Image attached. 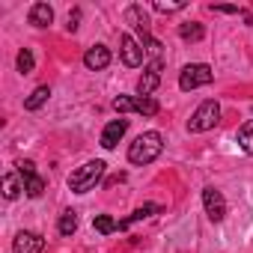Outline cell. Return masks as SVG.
Returning a JSON list of instances; mask_svg holds the SVG:
<instances>
[{
	"instance_id": "277c9868",
	"label": "cell",
	"mask_w": 253,
	"mask_h": 253,
	"mask_svg": "<svg viewBox=\"0 0 253 253\" xmlns=\"http://www.w3.org/2000/svg\"><path fill=\"white\" fill-rule=\"evenodd\" d=\"M211 81H214L211 66H206V63H191V66H185L182 75H179V89L191 92V89H197V86H209Z\"/></svg>"
},
{
	"instance_id": "ffe728a7",
	"label": "cell",
	"mask_w": 253,
	"mask_h": 253,
	"mask_svg": "<svg viewBox=\"0 0 253 253\" xmlns=\"http://www.w3.org/2000/svg\"><path fill=\"white\" fill-rule=\"evenodd\" d=\"M92 226H95V232H101V235H110V232H116V229H119V223H116L110 214H95Z\"/></svg>"
},
{
	"instance_id": "30bf717a",
	"label": "cell",
	"mask_w": 253,
	"mask_h": 253,
	"mask_svg": "<svg viewBox=\"0 0 253 253\" xmlns=\"http://www.w3.org/2000/svg\"><path fill=\"white\" fill-rule=\"evenodd\" d=\"M84 66H86L89 72H101V69H107V66H110V48H104V45H92V48L84 54Z\"/></svg>"
},
{
	"instance_id": "8992f818",
	"label": "cell",
	"mask_w": 253,
	"mask_h": 253,
	"mask_svg": "<svg viewBox=\"0 0 253 253\" xmlns=\"http://www.w3.org/2000/svg\"><path fill=\"white\" fill-rule=\"evenodd\" d=\"M203 206H206L209 220L220 223V220L226 217V200H223V194H220L217 188H206V191H203Z\"/></svg>"
},
{
	"instance_id": "603a6c76",
	"label": "cell",
	"mask_w": 253,
	"mask_h": 253,
	"mask_svg": "<svg viewBox=\"0 0 253 253\" xmlns=\"http://www.w3.org/2000/svg\"><path fill=\"white\" fill-rule=\"evenodd\" d=\"M182 9H185V0H176V3H164V0H155V12L170 15V12H182Z\"/></svg>"
},
{
	"instance_id": "4fadbf2b",
	"label": "cell",
	"mask_w": 253,
	"mask_h": 253,
	"mask_svg": "<svg viewBox=\"0 0 253 253\" xmlns=\"http://www.w3.org/2000/svg\"><path fill=\"white\" fill-rule=\"evenodd\" d=\"M48 98H51V86H48V84H42V86H36V89L27 95L24 107H27V110H39V107H42Z\"/></svg>"
},
{
	"instance_id": "44dd1931",
	"label": "cell",
	"mask_w": 253,
	"mask_h": 253,
	"mask_svg": "<svg viewBox=\"0 0 253 253\" xmlns=\"http://www.w3.org/2000/svg\"><path fill=\"white\" fill-rule=\"evenodd\" d=\"M24 194L33 197V200L42 197V194H45V179H42V176H30V179H24Z\"/></svg>"
},
{
	"instance_id": "ba28073f",
	"label": "cell",
	"mask_w": 253,
	"mask_h": 253,
	"mask_svg": "<svg viewBox=\"0 0 253 253\" xmlns=\"http://www.w3.org/2000/svg\"><path fill=\"white\" fill-rule=\"evenodd\" d=\"M128 131V119H113L104 125V131H101V146L104 149H116V143L122 140V134Z\"/></svg>"
},
{
	"instance_id": "3957f363",
	"label": "cell",
	"mask_w": 253,
	"mask_h": 253,
	"mask_svg": "<svg viewBox=\"0 0 253 253\" xmlns=\"http://www.w3.org/2000/svg\"><path fill=\"white\" fill-rule=\"evenodd\" d=\"M217 122H220V104H217L214 98H209V101H203V104L194 110V116L188 119V131H191V134H203V131H211Z\"/></svg>"
},
{
	"instance_id": "4316f807",
	"label": "cell",
	"mask_w": 253,
	"mask_h": 253,
	"mask_svg": "<svg viewBox=\"0 0 253 253\" xmlns=\"http://www.w3.org/2000/svg\"><path fill=\"white\" fill-rule=\"evenodd\" d=\"M78 21H81V9H72L69 12V30H78Z\"/></svg>"
},
{
	"instance_id": "9c48e42d",
	"label": "cell",
	"mask_w": 253,
	"mask_h": 253,
	"mask_svg": "<svg viewBox=\"0 0 253 253\" xmlns=\"http://www.w3.org/2000/svg\"><path fill=\"white\" fill-rule=\"evenodd\" d=\"M125 24H131V27L137 30L140 42L149 36V15H146V9H143V6H137V3L125 9Z\"/></svg>"
},
{
	"instance_id": "484cf974",
	"label": "cell",
	"mask_w": 253,
	"mask_h": 253,
	"mask_svg": "<svg viewBox=\"0 0 253 253\" xmlns=\"http://www.w3.org/2000/svg\"><path fill=\"white\" fill-rule=\"evenodd\" d=\"M211 12H220V15H238L241 9H238V6H226V3H220V6H211Z\"/></svg>"
},
{
	"instance_id": "7402d4cb",
	"label": "cell",
	"mask_w": 253,
	"mask_h": 253,
	"mask_svg": "<svg viewBox=\"0 0 253 253\" xmlns=\"http://www.w3.org/2000/svg\"><path fill=\"white\" fill-rule=\"evenodd\" d=\"M18 72L21 75H30L33 72V66H36V60H33V54H30V48H24V51H18Z\"/></svg>"
},
{
	"instance_id": "5b68a950",
	"label": "cell",
	"mask_w": 253,
	"mask_h": 253,
	"mask_svg": "<svg viewBox=\"0 0 253 253\" xmlns=\"http://www.w3.org/2000/svg\"><path fill=\"white\" fill-rule=\"evenodd\" d=\"M119 57H122V63L128 66V69H137V66L143 63V45H140L134 36L122 33V36H119Z\"/></svg>"
},
{
	"instance_id": "9a60e30c",
	"label": "cell",
	"mask_w": 253,
	"mask_h": 253,
	"mask_svg": "<svg viewBox=\"0 0 253 253\" xmlns=\"http://www.w3.org/2000/svg\"><path fill=\"white\" fill-rule=\"evenodd\" d=\"M235 140H238V146H241V152H247V155H253V119L250 122H244L241 128H238V134H235Z\"/></svg>"
},
{
	"instance_id": "cb8c5ba5",
	"label": "cell",
	"mask_w": 253,
	"mask_h": 253,
	"mask_svg": "<svg viewBox=\"0 0 253 253\" xmlns=\"http://www.w3.org/2000/svg\"><path fill=\"white\" fill-rule=\"evenodd\" d=\"M113 110H116V113L134 110V98H131V95H116V98H113Z\"/></svg>"
},
{
	"instance_id": "7c38bea8",
	"label": "cell",
	"mask_w": 253,
	"mask_h": 253,
	"mask_svg": "<svg viewBox=\"0 0 253 253\" xmlns=\"http://www.w3.org/2000/svg\"><path fill=\"white\" fill-rule=\"evenodd\" d=\"M158 84H161V75L158 72H143V78L137 81V95H143V98H149L155 89H158Z\"/></svg>"
},
{
	"instance_id": "ac0fdd59",
	"label": "cell",
	"mask_w": 253,
	"mask_h": 253,
	"mask_svg": "<svg viewBox=\"0 0 253 253\" xmlns=\"http://www.w3.org/2000/svg\"><path fill=\"white\" fill-rule=\"evenodd\" d=\"M155 211H161V206H155V203H146V206H140L128 220H119V229H128L134 220H143V217H149V214H155Z\"/></svg>"
},
{
	"instance_id": "8fae6325",
	"label": "cell",
	"mask_w": 253,
	"mask_h": 253,
	"mask_svg": "<svg viewBox=\"0 0 253 253\" xmlns=\"http://www.w3.org/2000/svg\"><path fill=\"white\" fill-rule=\"evenodd\" d=\"M27 18H30L33 27H51V21H54V9H51L48 3H33Z\"/></svg>"
},
{
	"instance_id": "5bb4252c",
	"label": "cell",
	"mask_w": 253,
	"mask_h": 253,
	"mask_svg": "<svg viewBox=\"0 0 253 253\" xmlns=\"http://www.w3.org/2000/svg\"><path fill=\"white\" fill-rule=\"evenodd\" d=\"M21 191H24V179H21L18 173H6V176H3V197H6V200H15Z\"/></svg>"
},
{
	"instance_id": "e0dca14e",
	"label": "cell",
	"mask_w": 253,
	"mask_h": 253,
	"mask_svg": "<svg viewBox=\"0 0 253 253\" xmlns=\"http://www.w3.org/2000/svg\"><path fill=\"white\" fill-rule=\"evenodd\" d=\"M161 110V104L149 95V98H143V95H137L134 98V113H140V116H155Z\"/></svg>"
},
{
	"instance_id": "d6986e66",
	"label": "cell",
	"mask_w": 253,
	"mask_h": 253,
	"mask_svg": "<svg viewBox=\"0 0 253 253\" xmlns=\"http://www.w3.org/2000/svg\"><path fill=\"white\" fill-rule=\"evenodd\" d=\"M57 229H60V235H75V229H78V214L75 211H63L60 214V223H57Z\"/></svg>"
},
{
	"instance_id": "6da1fadb",
	"label": "cell",
	"mask_w": 253,
	"mask_h": 253,
	"mask_svg": "<svg viewBox=\"0 0 253 253\" xmlns=\"http://www.w3.org/2000/svg\"><path fill=\"white\" fill-rule=\"evenodd\" d=\"M161 149H164V137L158 131H146L128 146V161L131 164H152L161 155Z\"/></svg>"
},
{
	"instance_id": "d4e9b609",
	"label": "cell",
	"mask_w": 253,
	"mask_h": 253,
	"mask_svg": "<svg viewBox=\"0 0 253 253\" xmlns=\"http://www.w3.org/2000/svg\"><path fill=\"white\" fill-rule=\"evenodd\" d=\"M15 167H18V176H21V179H30V176H36V164H33V161H18Z\"/></svg>"
},
{
	"instance_id": "7a4b0ae2",
	"label": "cell",
	"mask_w": 253,
	"mask_h": 253,
	"mask_svg": "<svg viewBox=\"0 0 253 253\" xmlns=\"http://www.w3.org/2000/svg\"><path fill=\"white\" fill-rule=\"evenodd\" d=\"M104 161H86L84 167H78L72 176H69V188L75 191V194H86V191H92L98 182H101V176H104Z\"/></svg>"
},
{
	"instance_id": "52a82bcc",
	"label": "cell",
	"mask_w": 253,
	"mask_h": 253,
	"mask_svg": "<svg viewBox=\"0 0 253 253\" xmlns=\"http://www.w3.org/2000/svg\"><path fill=\"white\" fill-rule=\"evenodd\" d=\"M45 250V238L39 232H18L12 241V253H42Z\"/></svg>"
},
{
	"instance_id": "2e32d148",
	"label": "cell",
	"mask_w": 253,
	"mask_h": 253,
	"mask_svg": "<svg viewBox=\"0 0 253 253\" xmlns=\"http://www.w3.org/2000/svg\"><path fill=\"white\" fill-rule=\"evenodd\" d=\"M179 36H182L185 42H200V39L206 36V27H203L200 21H188V24L179 27Z\"/></svg>"
}]
</instances>
